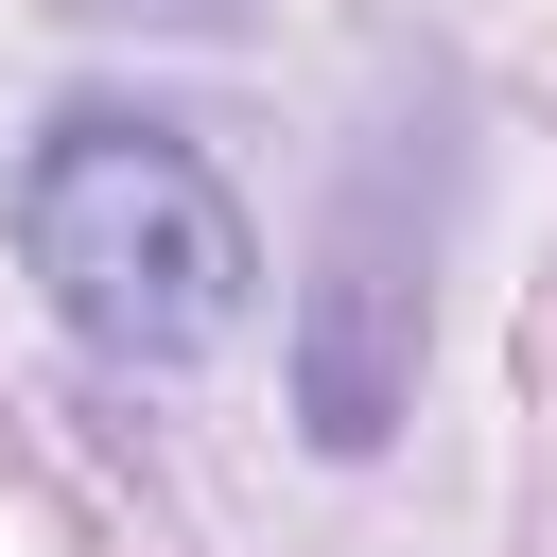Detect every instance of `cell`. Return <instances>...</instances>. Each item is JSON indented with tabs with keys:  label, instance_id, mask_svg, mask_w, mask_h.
<instances>
[{
	"label": "cell",
	"instance_id": "obj_1",
	"mask_svg": "<svg viewBox=\"0 0 557 557\" xmlns=\"http://www.w3.org/2000/svg\"><path fill=\"white\" fill-rule=\"evenodd\" d=\"M17 261L52 278V313L104 348V366H209L261 296V226L244 191L174 139V122H122V104H70L17 174Z\"/></svg>",
	"mask_w": 557,
	"mask_h": 557
},
{
	"label": "cell",
	"instance_id": "obj_2",
	"mask_svg": "<svg viewBox=\"0 0 557 557\" xmlns=\"http://www.w3.org/2000/svg\"><path fill=\"white\" fill-rule=\"evenodd\" d=\"M418 244H435V157L418 139L348 157L313 296H296V418H313V453H383L400 435V400H418Z\"/></svg>",
	"mask_w": 557,
	"mask_h": 557
}]
</instances>
